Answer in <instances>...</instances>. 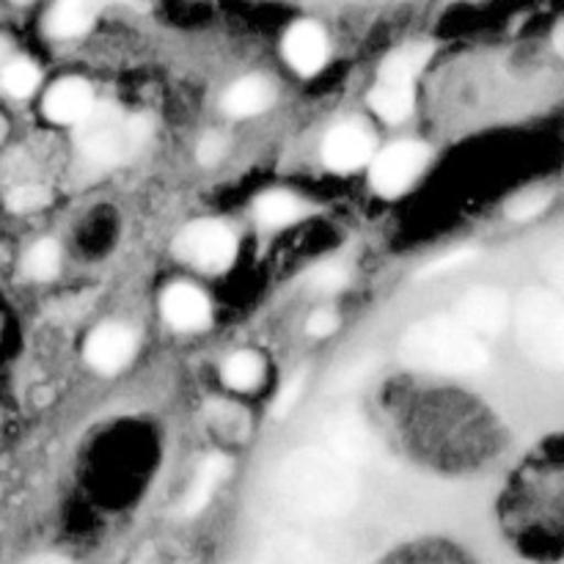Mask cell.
Here are the masks:
<instances>
[{"instance_id": "23", "label": "cell", "mask_w": 564, "mask_h": 564, "mask_svg": "<svg viewBox=\"0 0 564 564\" xmlns=\"http://www.w3.org/2000/svg\"><path fill=\"white\" fill-rule=\"evenodd\" d=\"M551 202V193L549 191H540V187H532V191H523L507 204V215L512 220H529L534 218L538 213H543Z\"/></svg>"}, {"instance_id": "31", "label": "cell", "mask_w": 564, "mask_h": 564, "mask_svg": "<svg viewBox=\"0 0 564 564\" xmlns=\"http://www.w3.org/2000/svg\"><path fill=\"white\" fill-rule=\"evenodd\" d=\"M9 53H11V44L6 42L3 36H0V64H3V61L9 58Z\"/></svg>"}, {"instance_id": "24", "label": "cell", "mask_w": 564, "mask_h": 564, "mask_svg": "<svg viewBox=\"0 0 564 564\" xmlns=\"http://www.w3.org/2000/svg\"><path fill=\"white\" fill-rule=\"evenodd\" d=\"M47 191L39 185H22V187H14V191L9 193V207L14 209V213H31V209H39L47 204Z\"/></svg>"}, {"instance_id": "17", "label": "cell", "mask_w": 564, "mask_h": 564, "mask_svg": "<svg viewBox=\"0 0 564 564\" xmlns=\"http://www.w3.org/2000/svg\"><path fill=\"white\" fill-rule=\"evenodd\" d=\"M430 55H433V47H430V44H405V47L394 50V53L383 61L378 80L411 83L413 86V80H416L419 72L424 69Z\"/></svg>"}, {"instance_id": "19", "label": "cell", "mask_w": 564, "mask_h": 564, "mask_svg": "<svg viewBox=\"0 0 564 564\" xmlns=\"http://www.w3.org/2000/svg\"><path fill=\"white\" fill-rule=\"evenodd\" d=\"M224 383L235 391H251L262 383L264 378V361L262 356L251 350L235 352L231 358H226L224 364Z\"/></svg>"}, {"instance_id": "12", "label": "cell", "mask_w": 564, "mask_h": 564, "mask_svg": "<svg viewBox=\"0 0 564 564\" xmlns=\"http://www.w3.org/2000/svg\"><path fill=\"white\" fill-rule=\"evenodd\" d=\"M94 108V91L80 77L58 80L44 97V116L55 124H77Z\"/></svg>"}, {"instance_id": "32", "label": "cell", "mask_w": 564, "mask_h": 564, "mask_svg": "<svg viewBox=\"0 0 564 564\" xmlns=\"http://www.w3.org/2000/svg\"><path fill=\"white\" fill-rule=\"evenodd\" d=\"M554 42H556V53H564V42H562V25L556 28V33H554Z\"/></svg>"}, {"instance_id": "20", "label": "cell", "mask_w": 564, "mask_h": 564, "mask_svg": "<svg viewBox=\"0 0 564 564\" xmlns=\"http://www.w3.org/2000/svg\"><path fill=\"white\" fill-rule=\"evenodd\" d=\"M301 215H303V204L297 202L295 196H290V193H281V191L264 193V196L257 202V218L262 220L264 226H270V229H279V226L292 224V220H297Z\"/></svg>"}, {"instance_id": "10", "label": "cell", "mask_w": 564, "mask_h": 564, "mask_svg": "<svg viewBox=\"0 0 564 564\" xmlns=\"http://www.w3.org/2000/svg\"><path fill=\"white\" fill-rule=\"evenodd\" d=\"M132 352H135V336L124 325H99L86 339V361L97 372H119L121 367H127Z\"/></svg>"}, {"instance_id": "29", "label": "cell", "mask_w": 564, "mask_h": 564, "mask_svg": "<svg viewBox=\"0 0 564 564\" xmlns=\"http://www.w3.org/2000/svg\"><path fill=\"white\" fill-rule=\"evenodd\" d=\"M477 257L474 251H457V253H449V257L438 259V262H433L430 268L422 270V279H427V275H438L444 273V270H452V268H460V264L471 262V259Z\"/></svg>"}, {"instance_id": "25", "label": "cell", "mask_w": 564, "mask_h": 564, "mask_svg": "<svg viewBox=\"0 0 564 564\" xmlns=\"http://www.w3.org/2000/svg\"><path fill=\"white\" fill-rule=\"evenodd\" d=\"M345 284H347V270L334 262L323 264V268H317L312 275H308V286L317 292H336Z\"/></svg>"}, {"instance_id": "6", "label": "cell", "mask_w": 564, "mask_h": 564, "mask_svg": "<svg viewBox=\"0 0 564 564\" xmlns=\"http://www.w3.org/2000/svg\"><path fill=\"white\" fill-rule=\"evenodd\" d=\"M430 160V149L416 141H402L380 152L372 163V185L383 196H400L419 180Z\"/></svg>"}, {"instance_id": "8", "label": "cell", "mask_w": 564, "mask_h": 564, "mask_svg": "<svg viewBox=\"0 0 564 564\" xmlns=\"http://www.w3.org/2000/svg\"><path fill=\"white\" fill-rule=\"evenodd\" d=\"M375 154V138L361 124H339L325 135L323 160L334 171H358Z\"/></svg>"}, {"instance_id": "9", "label": "cell", "mask_w": 564, "mask_h": 564, "mask_svg": "<svg viewBox=\"0 0 564 564\" xmlns=\"http://www.w3.org/2000/svg\"><path fill=\"white\" fill-rule=\"evenodd\" d=\"M328 449L350 466H361L375 455L378 444L369 424L358 413L341 411L328 422Z\"/></svg>"}, {"instance_id": "15", "label": "cell", "mask_w": 564, "mask_h": 564, "mask_svg": "<svg viewBox=\"0 0 564 564\" xmlns=\"http://www.w3.org/2000/svg\"><path fill=\"white\" fill-rule=\"evenodd\" d=\"M94 11V0H55L47 14V33L55 39L80 36L91 28Z\"/></svg>"}, {"instance_id": "16", "label": "cell", "mask_w": 564, "mask_h": 564, "mask_svg": "<svg viewBox=\"0 0 564 564\" xmlns=\"http://www.w3.org/2000/svg\"><path fill=\"white\" fill-rule=\"evenodd\" d=\"M226 474H229V460H226V457H220V455L207 457V460L202 463V468H198L196 479H193V485H191V490H187L185 507H182V512H185V516H198V512H202L204 507L209 505L215 488L224 482Z\"/></svg>"}, {"instance_id": "21", "label": "cell", "mask_w": 564, "mask_h": 564, "mask_svg": "<svg viewBox=\"0 0 564 564\" xmlns=\"http://www.w3.org/2000/svg\"><path fill=\"white\" fill-rule=\"evenodd\" d=\"M61 268V248L55 240H39L31 251L25 253V273L36 281H47L58 273Z\"/></svg>"}, {"instance_id": "22", "label": "cell", "mask_w": 564, "mask_h": 564, "mask_svg": "<svg viewBox=\"0 0 564 564\" xmlns=\"http://www.w3.org/2000/svg\"><path fill=\"white\" fill-rule=\"evenodd\" d=\"M0 83L11 97H31L39 86V69L31 61H9L0 72Z\"/></svg>"}, {"instance_id": "3", "label": "cell", "mask_w": 564, "mask_h": 564, "mask_svg": "<svg viewBox=\"0 0 564 564\" xmlns=\"http://www.w3.org/2000/svg\"><path fill=\"white\" fill-rule=\"evenodd\" d=\"M77 149L91 163L116 165L138 152L149 141V116H124L116 105H97L77 121Z\"/></svg>"}, {"instance_id": "34", "label": "cell", "mask_w": 564, "mask_h": 564, "mask_svg": "<svg viewBox=\"0 0 564 564\" xmlns=\"http://www.w3.org/2000/svg\"><path fill=\"white\" fill-rule=\"evenodd\" d=\"M14 3H31V0H14Z\"/></svg>"}, {"instance_id": "4", "label": "cell", "mask_w": 564, "mask_h": 564, "mask_svg": "<svg viewBox=\"0 0 564 564\" xmlns=\"http://www.w3.org/2000/svg\"><path fill=\"white\" fill-rule=\"evenodd\" d=\"M518 341L534 364L562 369L564 364V308L556 292L527 290L516 312Z\"/></svg>"}, {"instance_id": "26", "label": "cell", "mask_w": 564, "mask_h": 564, "mask_svg": "<svg viewBox=\"0 0 564 564\" xmlns=\"http://www.w3.org/2000/svg\"><path fill=\"white\" fill-rule=\"evenodd\" d=\"M301 391H303V375H295V378H292L290 383L279 391V397H275L273 416H286V413L295 408V402L301 400Z\"/></svg>"}, {"instance_id": "7", "label": "cell", "mask_w": 564, "mask_h": 564, "mask_svg": "<svg viewBox=\"0 0 564 564\" xmlns=\"http://www.w3.org/2000/svg\"><path fill=\"white\" fill-rule=\"evenodd\" d=\"M455 319L474 336H496L510 319V301L496 286H477L460 297Z\"/></svg>"}, {"instance_id": "1", "label": "cell", "mask_w": 564, "mask_h": 564, "mask_svg": "<svg viewBox=\"0 0 564 564\" xmlns=\"http://www.w3.org/2000/svg\"><path fill=\"white\" fill-rule=\"evenodd\" d=\"M279 490L292 510L312 518L345 516L358 499L352 466L330 449L292 452L279 471Z\"/></svg>"}, {"instance_id": "33", "label": "cell", "mask_w": 564, "mask_h": 564, "mask_svg": "<svg viewBox=\"0 0 564 564\" xmlns=\"http://www.w3.org/2000/svg\"><path fill=\"white\" fill-rule=\"evenodd\" d=\"M6 130H9V127H6V119H3V116H0V143H3Z\"/></svg>"}, {"instance_id": "13", "label": "cell", "mask_w": 564, "mask_h": 564, "mask_svg": "<svg viewBox=\"0 0 564 564\" xmlns=\"http://www.w3.org/2000/svg\"><path fill=\"white\" fill-rule=\"evenodd\" d=\"M163 317L176 330H198L209 319V303L196 286L174 284L163 295Z\"/></svg>"}, {"instance_id": "18", "label": "cell", "mask_w": 564, "mask_h": 564, "mask_svg": "<svg viewBox=\"0 0 564 564\" xmlns=\"http://www.w3.org/2000/svg\"><path fill=\"white\" fill-rule=\"evenodd\" d=\"M369 102H372V108L378 110V116H383L386 121H402L413 108V86L411 83L378 80V86L372 88Z\"/></svg>"}, {"instance_id": "11", "label": "cell", "mask_w": 564, "mask_h": 564, "mask_svg": "<svg viewBox=\"0 0 564 564\" xmlns=\"http://www.w3.org/2000/svg\"><path fill=\"white\" fill-rule=\"evenodd\" d=\"M284 55L301 75H314L328 61V39L317 22H295L284 36Z\"/></svg>"}, {"instance_id": "28", "label": "cell", "mask_w": 564, "mask_h": 564, "mask_svg": "<svg viewBox=\"0 0 564 564\" xmlns=\"http://www.w3.org/2000/svg\"><path fill=\"white\" fill-rule=\"evenodd\" d=\"M336 328H339V319H336L334 312H317L312 314L306 323V330L312 336H317V339H325V336L334 334Z\"/></svg>"}, {"instance_id": "30", "label": "cell", "mask_w": 564, "mask_h": 564, "mask_svg": "<svg viewBox=\"0 0 564 564\" xmlns=\"http://www.w3.org/2000/svg\"><path fill=\"white\" fill-rule=\"evenodd\" d=\"M110 3H121V6H141V0H94V6H110Z\"/></svg>"}, {"instance_id": "14", "label": "cell", "mask_w": 564, "mask_h": 564, "mask_svg": "<svg viewBox=\"0 0 564 564\" xmlns=\"http://www.w3.org/2000/svg\"><path fill=\"white\" fill-rule=\"evenodd\" d=\"M273 102V86L264 77H242L226 91L224 110L229 116H257Z\"/></svg>"}, {"instance_id": "5", "label": "cell", "mask_w": 564, "mask_h": 564, "mask_svg": "<svg viewBox=\"0 0 564 564\" xmlns=\"http://www.w3.org/2000/svg\"><path fill=\"white\" fill-rule=\"evenodd\" d=\"M174 251L182 262H191L207 273H220L235 262V235L218 220H198L187 226L174 242Z\"/></svg>"}, {"instance_id": "27", "label": "cell", "mask_w": 564, "mask_h": 564, "mask_svg": "<svg viewBox=\"0 0 564 564\" xmlns=\"http://www.w3.org/2000/svg\"><path fill=\"white\" fill-rule=\"evenodd\" d=\"M198 163L202 165H215L226 154V138L220 132H207L198 143Z\"/></svg>"}, {"instance_id": "2", "label": "cell", "mask_w": 564, "mask_h": 564, "mask_svg": "<svg viewBox=\"0 0 564 564\" xmlns=\"http://www.w3.org/2000/svg\"><path fill=\"white\" fill-rule=\"evenodd\" d=\"M400 356L408 367L438 375H471L488 367L479 336L455 317H430L402 336Z\"/></svg>"}]
</instances>
